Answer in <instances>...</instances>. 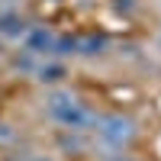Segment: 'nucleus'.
I'll list each match as a JSON object with an SVG mask.
<instances>
[{
    "mask_svg": "<svg viewBox=\"0 0 161 161\" xmlns=\"http://www.w3.org/2000/svg\"><path fill=\"white\" fill-rule=\"evenodd\" d=\"M45 116L55 123L58 129H74V132H90L93 123H97V110L80 100L71 87H48L45 93Z\"/></svg>",
    "mask_w": 161,
    "mask_h": 161,
    "instance_id": "f257e3e1",
    "label": "nucleus"
},
{
    "mask_svg": "<svg viewBox=\"0 0 161 161\" xmlns=\"http://www.w3.org/2000/svg\"><path fill=\"white\" fill-rule=\"evenodd\" d=\"M90 139H93V148H100V152H129L139 139V123H136V116L119 113V110L100 113L90 129Z\"/></svg>",
    "mask_w": 161,
    "mask_h": 161,
    "instance_id": "f03ea898",
    "label": "nucleus"
},
{
    "mask_svg": "<svg viewBox=\"0 0 161 161\" xmlns=\"http://www.w3.org/2000/svg\"><path fill=\"white\" fill-rule=\"evenodd\" d=\"M55 39L58 32H52L48 26H29L23 36V48L32 52L36 58H52V52H55Z\"/></svg>",
    "mask_w": 161,
    "mask_h": 161,
    "instance_id": "7ed1b4c3",
    "label": "nucleus"
},
{
    "mask_svg": "<svg viewBox=\"0 0 161 161\" xmlns=\"http://www.w3.org/2000/svg\"><path fill=\"white\" fill-rule=\"evenodd\" d=\"M32 77H36V84H42V87H58L61 80L68 77V64L61 58H39Z\"/></svg>",
    "mask_w": 161,
    "mask_h": 161,
    "instance_id": "20e7f679",
    "label": "nucleus"
},
{
    "mask_svg": "<svg viewBox=\"0 0 161 161\" xmlns=\"http://www.w3.org/2000/svg\"><path fill=\"white\" fill-rule=\"evenodd\" d=\"M26 29H29V23H26L16 10H3L0 13V39H3V42H23Z\"/></svg>",
    "mask_w": 161,
    "mask_h": 161,
    "instance_id": "39448f33",
    "label": "nucleus"
},
{
    "mask_svg": "<svg viewBox=\"0 0 161 161\" xmlns=\"http://www.w3.org/2000/svg\"><path fill=\"white\" fill-rule=\"evenodd\" d=\"M110 48L106 36H97V32H87V36H77V55L80 58H100L103 52Z\"/></svg>",
    "mask_w": 161,
    "mask_h": 161,
    "instance_id": "423d86ee",
    "label": "nucleus"
},
{
    "mask_svg": "<svg viewBox=\"0 0 161 161\" xmlns=\"http://www.w3.org/2000/svg\"><path fill=\"white\" fill-rule=\"evenodd\" d=\"M10 64H13L16 71H26V74H32V71H36V64H39V58L32 55V52H26V48H23V52H16V55L10 58Z\"/></svg>",
    "mask_w": 161,
    "mask_h": 161,
    "instance_id": "0eeeda50",
    "label": "nucleus"
},
{
    "mask_svg": "<svg viewBox=\"0 0 161 161\" xmlns=\"http://www.w3.org/2000/svg\"><path fill=\"white\" fill-rule=\"evenodd\" d=\"M16 161H58V155H52V152H26Z\"/></svg>",
    "mask_w": 161,
    "mask_h": 161,
    "instance_id": "6e6552de",
    "label": "nucleus"
},
{
    "mask_svg": "<svg viewBox=\"0 0 161 161\" xmlns=\"http://www.w3.org/2000/svg\"><path fill=\"white\" fill-rule=\"evenodd\" d=\"M100 161H139L136 155H129V152H103Z\"/></svg>",
    "mask_w": 161,
    "mask_h": 161,
    "instance_id": "1a4fd4ad",
    "label": "nucleus"
},
{
    "mask_svg": "<svg viewBox=\"0 0 161 161\" xmlns=\"http://www.w3.org/2000/svg\"><path fill=\"white\" fill-rule=\"evenodd\" d=\"M13 139H16V132H13V126H10V123H0V142H3V145H10Z\"/></svg>",
    "mask_w": 161,
    "mask_h": 161,
    "instance_id": "9d476101",
    "label": "nucleus"
},
{
    "mask_svg": "<svg viewBox=\"0 0 161 161\" xmlns=\"http://www.w3.org/2000/svg\"><path fill=\"white\" fill-rule=\"evenodd\" d=\"M155 48H158V55H161V23H158V29H155Z\"/></svg>",
    "mask_w": 161,
    "mask_h": 161,
    "instance_id": "9b49d317",
    "label": "nucleus"
},
{
    "mask_svg": "<svg viewBox=\"0 0 161 161\" xmlns=\"http://www.w3.org/2000/svg\"><path fill=\"white\" fill-rule=\"evenodd\" d=\"M3 45H7V42H3V39H0V55H3Z\"/></svg>",
    "mask_w": 161,
    "mask_h": 161,
    "instance_id": "f8f14e48",
    "label": "nucleus"
}]
</instances>
